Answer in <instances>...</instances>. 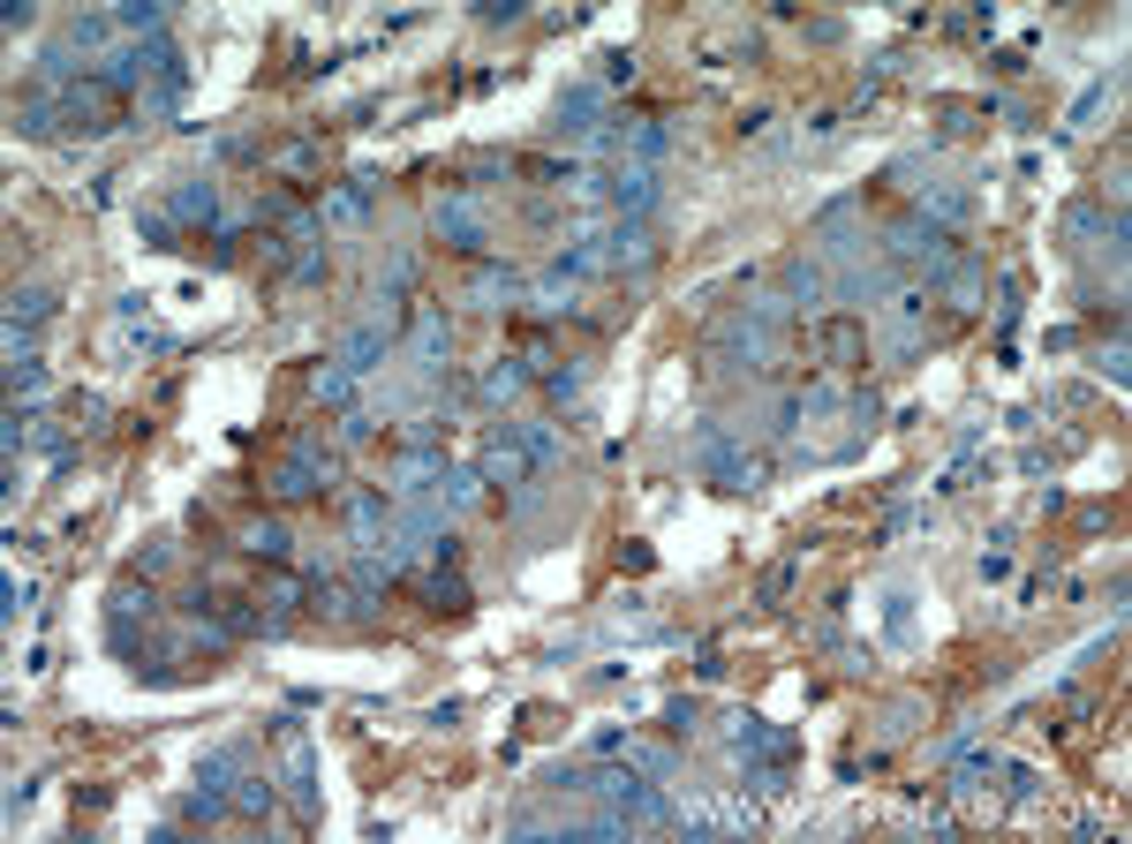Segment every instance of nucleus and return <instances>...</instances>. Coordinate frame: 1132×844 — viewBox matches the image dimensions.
<instances>
[{"label": "nucleus", "instance_id": "1", "mask_svg": "<svg viewBox=\"0 0 1132 844\" xmlns=\"http://www.w3.org/2000/svg\"><path fill=\"white\" fill-rule=\"evenodd\" d=\"M816 354H824L830 370H861V362H869L861 317H824V325H816Z\"/></svg>", "mask_w": 1132, "mask_h": 844}, {"label": "nucleus", "instance_id": "2", "mask_svg": "<svg viewBox=\"0 0 1132 844\" xmlns=\"http://www.w3.org/2000/svg\"><path fill=\"white\" fill-rule=\"evenodd\" d=\"M68 106L84 113V129H113V121H121V91H113V84H84Z\"/></svg>", "mask_w": 1132, "mask_h": 844}, {"label": "nucleus", "instance_id": "3", "mask_svg": "<svg viewBox=\"0 0 1132 844\" xmlns=\"http://www.w3.org/2000/svg\"><path fill=\"white\" fill-rule=\"evenodd\" d=\"M423 596H431V611H468V589L454 581V573H438V581H431Z\"/></svg>", "mask_w": 1132, "mask_h": 844}, {"label": "nucleus", "instance_id": "4", "mask_svg": "<svg viewBox=\"0 0 1132 844\" xmlns=\"http://www.w3.org/2000/svg\"><path fill=\"white\" fill-rule=\"evenodd\" d=\"M936 113H944V129H951V136H967V129L981 121V106H967V99H944Z\"/></svg>", "mask_w": 1132, "mask_h": 844}]
</instances>
